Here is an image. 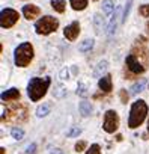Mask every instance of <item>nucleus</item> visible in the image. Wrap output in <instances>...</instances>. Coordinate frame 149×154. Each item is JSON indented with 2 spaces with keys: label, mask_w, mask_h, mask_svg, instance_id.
<instances>
[{
  "label": "nucleus",
  "mask_w": 149,
  "mask_h": 154,
  "mask_svg": "<svg viewBox=\"0 0 149 154\" xmlns=\"http://www.w3.org/2000/svg\"><path fill=\"white\" fill-rule=\"evenodd\" d=\"M27 119V107L21 103H12L6 107L2 115V121L5 122H23Z\"/></svg>",
  "instance_id": "f257e3e1"
},
{
  "label": "nucleus",
  "mask_w": 149,
  "mask_h": 154,
  "mask_svg": "<svg viewBox=\"0 0 149 154\" xmlns=\"http://www.w3.org/2000/svg\"><path fill=\"white\" fill-rule=\"evenodd\" d=\"M50 86V79L48 77H45V79H41V77H35V79H32L29 82V86H27V92H29V97L32 101H38L41 100L47 89Z\"/></svg>",
  "instance_id": "f03ea898"
},
{
  "label": "nucleus",
  "mask_w": 149,
  "mask_h": 154,
  "mask_svg": "<svg viewBox=\"0 0 149 154\" xmlns=\"http://www.w3.org/2000/svg\"><path fill=\"white\" fill-rule=\"evenodd\" d=\"M146 113H148V106H146V103H145L143 100L136 101V103L131 106L128 125H130L131 128H136V127L142 125V122H143L145 118H146Z\"/></svg>",
  "instance_id": "7ed1b4c3"
},
{
  "label": "nucleus",
  "mask_w": 149,
  "mask_h": 154,
  "mask_svg": "<svg viewBox=\"0 0 149 154\" xmlns=\"http://www.w3.org/2000/svg\"><path fill=\"white\" fill-rule=\"evenodd\" d=\"M32 59H33V47L29 42H23L21 45L15 48L14 60L17 66H27Z\"/></svg>",
  "instance_id": "20e7f679"
},
{
  "label": "nucleus",
  "mask_w": 149,
  "mask_h": 154,
  "mask_svg": "<svg viewBox=\"0 0 149 154\" xmlns=\"http://www.w3.org/2000/svg\"><path fill=\"white\" fill-rule=\"evenodd\" d=\"M57 26H59L57 18L50 17V15H45V17H42L41 20L36 21L35 29H36V33H39V35H48V33H51V32H56Z\"/></svg>",
  "instance_id": "39448f33"
},
{
  "label": "nucleus",
  "mask_w": 149,
  "mask_h": 154,
  "mask_svg": "<svg viewBox=\"0 0 149 154\" xmlns=\"http://www.w3.org/2000/svg\"><path fill=\"white\" fill-rule=\"evenodd\" d=\"M125 68H127V72H128V79H133L134 75H139V74H143L146 71V65H143L134 54H128L127 59H125Z\"/></svg>",
  "instance_id": "423d86ee"
},
{
  "label": "nucleus",
  "mask_w": 149,
  "mask_h": 154,
  "mask_svg": "<svg viewBox=\"0 0 149 154\" xmlns=\"http://www.w3.org/2000/svg\"><path fill=\"white\" fill-rule=\"evenodd\" d=\"M17 20H18V12L14 11V9L6 8V9L2 11V14H0V26H2L3 29L12 27L17 23Z\"/></svg>",
  "instance_id": "0eeeda50"
},
{
  "label": "nucleus",
  "mask_w": 149,
  "mask_h": 154,
  "mask_svg": "<svg viewBox=\"0 0 149 154\" xmlns=\"http://www.w3.org/2000/svg\"><path fill=\"white\" fill-rule=\"evenodd\" d=\"M104 130L107 133H115L119 127V116L115 110H107L104 116Z\"/></svg>",
  "instance_id": "6e6552de"
},
{
  "label": "nucleus",
  "mask_w": 149,
  "mask_h": 154,
  "mask_svg": "<svg viewBox=\"0 0 149 154\" xmlns=\"http://www.w3.org/2000/svg\"><path fill=\"white\" fill-rule=\"evenodd\" d=\"M79 33H80V24H79V21L71 23V24L66 26L65 30H63V35H65V38H66L68 41H76L77 36H79Z\"/></svg>",
  "instance_id": "1a4fd4ad"
},
{
  "label": "nucleus",
  "mask_w": 149,
  "mask_h": 154,
  "mask_svg": "<svg viewBox=\"0 0 149 154\" xmlns=\"http://www.w3.org/2000/svg\"><path fill=\"white\" fill-rule=\"evenodd\" d=\"M39 14H41V9L38 6H35V5H26L23 8V15L27 20H33V18L39 17Z\"/></svg>",
  "instance_id": "9d476101"
},
{
  "label": "nucleus",
  "mask_w": 149,
  "mask_h": 154,
  "mask_svg": "<svg viewBox=\"0 0 149 154\" xmlns=\"http://www.w3.org/2000/svg\"><path fill=\"white\" fill-rule=\"evenodd\" d=\"M98 86H100V89L103 91V92H110L112 91V75L110 74H106V75H103L101 79H100V82H98Z\"/></svg>",
  "instance_id": "9b49d317"
},
{
  "label": "nucleus",
  "mask_w": 149,
  "mask_h": 154,
  "mask_svg": "<svg viewBox=\"0 0 149 154\" xmlns=\"http://www.w3.org/2000/svg\"><path fill=\"white\" fill-rule=\"evenodd\" d=\"M20 97H21V94L15 88H12V89H9V91L2 94V100L3 101H15V100H20Z\"/></svg>",
  "instance_id": "f8f14e48"
},
{
  "label": "nucleus",
  "mask_w": 149,
  "mask_h": 154,
  "mask_svg": "<svg viewBox=\"0 0 149 154\" xmlns=\"http://www.w3.org/2000/svg\"><path fill=\"white\" fill-rule=\"evenodd\" d=\"M69 3L72 6V9L76 11H83L88 6V0H69Z\"/></svg>",
  "instance_id": "ddd939ff"
},
{
  "label": "nucleus",
  "mask_w": 149,
  "mask_h": 154,
  "mask_svg": "<svg viewBox=\"0 0 149 154\" xmlns=\"http://www.w3.org/2000/svg\"><path fill=\"white\" fill-rule=\"evenodd\" d=\"M79 109H80V113H82L83 116H89V115L92 113V106H91V103H88V101H82L80 106H79Z\"/></svg>",
  "instance_id": "4468645a"
},
{
  "label": "nucleus",
  "mask_w": 149,
  "mask_h": 154,
  "mask_svg": "<svg viewBox=\"0 0 149 154\" xmlns=\"http://www.w3.org/2000/svg\"><path fill=\"white\" fill-rule=\"evenodd\" d=\"M51 6H53V9L54 11H57V12H65V8H66V2H63V0H53L51 2Z\"/></svg>",
  "instance_id": "2eb2a0df"
},
{
  "label": "nucleus",
  "mask_w": 149,
  "mask_h": 154,
  "mask_svg": "<svg viewBox=\"0 0 149 154\" xmlns=\"http://www.w3.org/2000/svg\"><path fill=\"white\" fill-rule=\"evenodd\" d=\"M106 69H107V62H106V60H103V62H100V63H98L97 69L94 71V75H95V77H101V75H103V72H106Z\"/></svg>",
  "instance_id": "dca6fc26"
},
{
  "label": "nucleus",
  "mask_w": 149,
  "mask_h": 154,
  "mask_svg": "<svg viewBox=\"0 0 149 154\" xmlns=\"http://www.w3.org/2000/svg\"><path fill=\"white\" fill-rule=\"evenodd\" d=\"M113 9H115L113 0H104V2H103V11H104V14H112Z\"/></svg>",
  "instance_id": "f3484780"
},
{
  "label": "nucleus",
  "mask_w": 149,
  "mask_h": 154,
  "mask_svg": "<svg viewBox=\"0 0 149 154\" xmlns=\"http://www.w3.org/2000/svg\"><path fill=\"white\" fill-rule=\"evenodd\" d=\"M118 17H119V11L113 15V18H112L110 24H109V35H113V33H115V30H116V23H118Z\"/></svg>",
  "instance_id": "a211bd4d"
},
{
  "label": "nucleus",
  "mask_w": 149,
  "mask_h": 154,
  "mask_svg": "<svg viewBox=\"0 0 149 154\" xmlns=\"http://www.w3.org/2000/svg\"><path fill=\"white\" fill-rule=\"evenodd\" d=\"M94 21H95V27H97V32H101V29L104 27V18L100 15V14H97L95 17H94Z\"/></svg>",
  "instance_id": "6ab92c4d"
},
{
  "label": "nucleus",
  "mask_w": 149,
  "mask_h": 154,
  "mask_svg": "<svg viewBox=\"0 0 149 154\" xmlns=\"http://www.w3.org/2000/svg\"><path fill=\"white\" fill-rule=\"evenodd\" d=\"M48 112H50V104H42V106H39L36 109V115L38 116H45V115H48Z\"/></svg>",
  "instance_id": "aec40b11"
},
{
  "label": "nucleus",
  "mask_w": 149,
  "mask_h": 154,
  "mask_svg": "<svg viewBox=\"0 0 149 154\" xmlns=\"http://www.w3.org/2000/svg\"><path fill=\"white\" fill-rule=\"evenodd\" d=\"M92 47H94V41H92V39H86L83 44H80L79 48H80V51H88V50H91Z\"/></svg>",
  "instance_id": "412c9836"
},
{
  "label": "nucleus",
  "mask_w": 149,
  "mask_h": 154,
  "mask_svg": "<svg viewBox=\"0 0 149 154\" xmlns=\"http://www.w3.org/2000/svg\"><path fill=\"white\" fill-rule=\"evenodd\" d=\"M86 154H101V148H100V145H97V143L91 145V148L88 149Z\"/></svg>",
  "instance_id": "4be33fe9"
},
{
  "label": "nucleus",
  "mask_w": 149,
  "mask_h": 154,
  "mask_svg": "<svg viewBox=\"0 0 149 154\" xmlns=\"http://www.w3.org/2000/svg\"><path fill=\"white\" fill-rule=\"evenodd\" d=\"M77 94L82 95V97L88 95V91H86V85H85V83H79V86H77Z\"/></svg>",
  "instance_id": "5701e85b"
},
{
  "label": "nucleus",
  "mask_w": 149,
  "mask_h": 154,
  "mask_svg": "<svg viewBox=\"0 0 149 154\" xmlns=\"http://www.w3.org/2000/svg\"><path fill=\"white\" fill-rule=\"evenodd\" d=\"M12 136L15 137V139H23V136H24V131L21 130V128H12Z\"/></svg>",
  "instance_id": "b1692460"
},
{
  "label": "nucleus",
  "mask_w": 149,
  "mask_h": 154,
  "mask_svg": "<svg viewBox=\"0 0 149 154\" xmlns=\"http://www.w3.org/2000/svg\"><path fill=\"white\" fill-rule=\"evenodd\" d=\"M139 12L142 17H149V5H142L139 8Z\"/></svg>",
  "instance_id": "393cba45"
},
{
  "label": "nucleus",
  "mask_w": 149,
  "mask_h": 154,
  "mask_svg": "<svg viewBox=\"0 0 149 154\" xmlns=\"http://www.w3.org/2000/svg\"><path fill=\"white\" fill-rule=\"evenodd\" d=\"M143 86H145V80H140L137 85H134V86H133V94H137V92H140Z\"/></svg>",
  "instance_id": "a878e982"
},
{
  "label": "nucleus",
  "mask_w": 149,
  "mask_h": 154,
  "mask_svg": "<svg viewBox=\"0 0 149 154\" xmlns=\"http://www.w3.org/2000/svg\"><path fill=\"white\" fill-rule=\"evenodd\" d=\"M86 145H88V143H86L85 140H80V142H77V143H76V151H77V152L83 151V149L86 148Z\"/></svg>",
  "instance_id": "bb28decb"
},
{
  "label": "nucleus",
  "mask_w": 149,
  "mask_h": 154,
  "mask_svg": "<svg viewBox=\"0 0 149 154\" xmlns=\"http://www.w3.org/2000/svg\"><path fill=\"white\" fill-rule=\"evenodd\" d=\"M131 3H133V0H128V2H127V6H125V9H124V20H127V17H128V14H130Z\"/></svg>",
  "instance_id": "cd10ccee"
},
{
  "label": "nucleus",
  "mask_w": 149,
  "mask_h": 154,
  "mask_svg": "<svg viewBox=\"0 0 149 154\" xmlns=\"http://www.w3.org/2000/svg\"><path fill=\"white\" fill-rule=\"evenodd\" d=\"M77 134H80V130H79V128H72V130L68 131V136H69V137H71V136H77Z\"/></svg>",
  "instance_id": "c85d7f7f"
},
{
  "label": "nucleus",
  "mask_w": 149,
  "mask_h": 154,
  "mask_svg": "<svg viewBox=\"0 0 149 154\" xmlns=\"http://www.w3.org/2000/svg\"><path fill=\"white\" fill-rule=\"evenodd\" d=\"M121 100H122V103H127V101H128V94H127L124 89L121 91Z\"/></svg>",
  "instance_id": "c756f323"
},
{
  "label": "nucleus",
  "mask_w": 149,
  "mask_h": 154,
  "mask_svg": "<svg viewBox=\"0 0 149 154\" xmlns=\"http://www.w3.org/2000/svg\"><path fill=\"white\" fill-rule=\"evenodd\" d=\"M35 148H36V145H35V143H32V145L27 148V154H33V152H35Z\"/></svg>",
  "instance_id": "7c9ffc66"
},
{
  "label": "nucleus",
  "mask_w": 149,
  "mask_h": 154,
  "mask_svg": "<svg viewBox=\"0 0 149 154\" xmlns=\"http://www.w3.org/2000/svg\"><path fill=\"white\" fill-rule=\"evenodd\" d=\"M60 79H62V80L68 79V71H66V69H63V71H62V74H60Z\"/></svg>",
  "instance_id": "2f4dec72"
},
{
  "label": "nucleus",
  "mask_w": 149,
  "mask_h": 154,
  "mask_svg": "<svg viewBox=\"0 0 149 154\" xmlns=\"http://www.w3.org/2000/svg\"><path fill=\"white\" fill-rule=\"evenodd\" d=\"M51 154H63V152H62L60 149H53V151H51Z\"/></svg>",
  "instance_id": "473e14b6"
},
{
  "label": "nucleus",
  "mask_w": 149,
  "mask_h": 154,
  "mask_svg": "<svg viewBox=\"0 0 149 154\" xmlns=\"http://www.w3.org/2000/svg\"><path fill=\"white\" fill-rule=\"evenodd\" d=\"M148 131H149V121H148Z\"/></svg>",
  "instance_id": "72a5a7b5"
},
{
  "label": "nucleus",
  "mask_w": 149,
  "mask_h": 154,
  "mask_svg": "<svg viewBox=\"0 0 149 154\" xmlns=\"http://www.w3.org/2000/svg\"><path fill=\"white\" fill-rule=\"evenodd\" d=\"M94 2H97V0H94Z\"/></svg>",
  "instance_id": "f704fd0d"
},
{
  "label": "nucleus",
  "mask_w": 149,
  "mask_h": 154,
  "mask_svg": "<svg viewBox=\"0 0 149 154\" xmlns=\"http://www.w3.org/2000/svg\"><path fill=\"white\" fill-rule=\"evenodd\" d=\"M148 27H149V26H148Z\"/></svg>",
  "instance_id": "c9c22d12"
}]
</instances>
